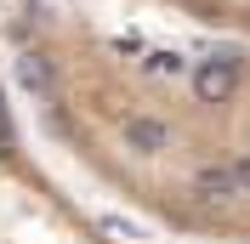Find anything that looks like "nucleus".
<instances>
[{"label": "nucleus", "instance_id": "nucleus-5", "mask_svg": "<svg viewBox=\"0 0 250 244\" xmlns=\"http://www.w3.org/2000/svg\"><path fill=\"white\" fill-rule=\"evenodd\" d=\"M142 68H148V74H159V80H176V74H188V57L182 51H148V57H142Z\"/></svg>", "mask_w": 250, "mask_h": 244}, {"label": "nucleus", "instance_id": "nucleus-6", "mask_svg": "<svg viewBox=\"0 0 250 244\" xmlns=\"http://www.w3.org/2000/svg\"><path fill=\"white\" fill-rule=\"evenodd\" d=\"M17 153V131H12V114H6V102H0V159H12Z\"/></svg>", "mask_w": 250, "mask_h": 244}, {"label": "nucleus", "instance_id": "nucleus-4", "mask_svg": "<svg viewBox=\"0 0 250 244\" xmlns=\"http://www.w3.org/2000/svg\"><path fill=\"white\" fill-rule=\"evenodd\" d=\"M17 80H23L34 97H51V85H57V74H51V62L40 57V51H23V57H17Z\"/></svg>", "mask_w": 250, "mask_h": 244}, {"label": "nucleus", "instance_id": "nucleus-3", "mask_svg": "<svg viewBox=\"0 0 250 244\" xmlns=\"http://www.w3.org/2000/svg\"><path fill=\"white\" fill-rule=\"evenodd\" d=\"M193 187H199V199H216V204H228V199H245V193H239V170H233V165H205Z\"/></svg>", "mask_w": 250, "mask_h": 244}, {"label": "nucleus", "instance_id": "nucleus-7", "mask_svg": "<svg viewBox=\"0 0 250 244\" xmlns=\"http://www.w3.org/2000/svg\"><path fill=\"white\" fill-rule=\"evenodd\" d=\"M233 170H239V193H245V199H250V153H245V159H239V165H233Z\"/></svg>", "mask_w": 250, "mask_h": 244}, {"label": "nucleus", "instance_id": "nucleus-2", "mask_svg": "<svg viewBox=\"0 0 250 244\" xmlns=\"http://www.w3.org/2000/svg\"><path fill=\"white\" fill-rule=\"evenodd\" d=\"M125 148H137V153H165V148H171V125L154 120V114H125Z\"/></svg>", "mask_w": 250, "mask_h": 244}, {"label": "nucleus", "instance_id": "nucleus-1", "mask_svg": "<svg viewBox=\"0 0 250 244\" xmlns=\"http://www.w3.org/2000/svg\"><path fill=\"white\" fill-rule=\"evenodd\" d=\"M239 91V57H205L193 68V97L199 102H233Z\"/></svg>", "mask_w": 250, "mask_h": 244}]
</instances>
